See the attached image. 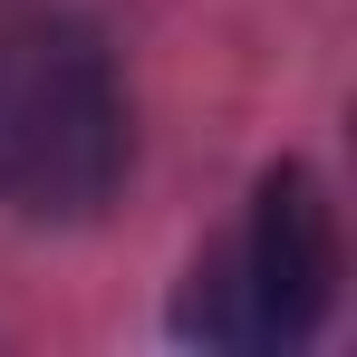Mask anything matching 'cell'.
Wrapping results in <instances>:
<instances>
[{
  "label": "cell",
  "mask_w": 357,
  "mask_h": 357,
  "mask_svg": "<svg viewBox=\"0 0 357 357\" xmlns=\"http://www.w3.org/2000/svg\"><path fill=\"white\" fill-rule=\"evenodd\" d=\"M328 299H338V213L299 165H280L251 193L241 241L213 271H193L183 319L203 338H222V348H299L328 319Z\"/></svg>",
  "instance_id": "2"
},
{
  "label": "cell",
  "mask_w": 357,
  "mask_h": 357,
  "mask_svg": "<svg viewBox=\"0 0 357 357\" xmlns=\"http://www.w3.org/2000/svg\"><path fill=\"white\" fill-rule=\"evenodd\" d=\"M126 174V87L77 20L0 29V203L77 222Z\"/></svg>",
  "instance_id": "1"
}]
</instances>
